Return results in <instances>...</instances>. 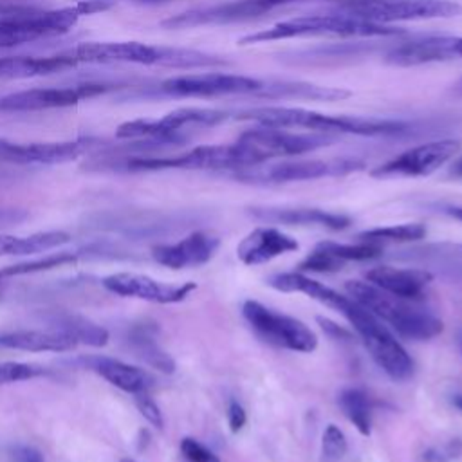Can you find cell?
Here are the masks:
<instances>
[{
	"label": "cell",
	"instance_id": "cell-35",
	"mask_svg": "<svg viewBox=\"0 0 462 462\" xmlns=\"http://www.w3.org/2000/svg\"><path fill=\"white\" fill-rule=\"evenodd\" d=\"M462 453V440L460 439H449L448 442L440 446L426 448L419 455V462H453Z\"/></svg>",
	"mask_w": 462,
	"mask_h": 462
},
{
	"label": "cell",
	"instance_id": "cell-39",
	"mask_svg": "<svg viewBox=\"0 0 462 462\" xmlns=\"http://www.w3.org/2000/svg\"><path fill=\"white\" fill-rule=\"evenodd\" d=\"M11 460L13 462H45L43 455L27 444H18L11 449Z\"/></svg>",
	"mask_w": 462,
	"mask_h": 462
},
{
	"label": "cell",
	"instance_id": "cell-6",
	"mask_svg": "<svg viewBox=\"0 0 462 462\" xmlns=\"http://www.w3.org/2000/svg\"><path fill=\"white\" fill-rule=\"evenodd\" d=\"M336 135L318 134V132H289L287 128L262 126L245 130L235 141L245 161L247 168L263 164L265 161L276 157H294L307 152H314L336 143Z\"/></svg>",
	"mask_w": 462,
	"mask_h": 462
},
{
	"label": "cell",
	"instance_id": "cell-4",
	"mask_svg": "<svg viewBox=\"0 0 462 462\" xmlns=\"http://www.w3.org/2000/svg\"><path fill=\"white\" fill-rule=\"evenodd\" d=\"M336 310H339L350 321L370 357L392 381L401 383L413 375L411 357L377 316L348 296H341Z\"/></svg>",
	"mask_w": 462,
	"mask_h": 462
},
{
	"label": "cell",
	"instance_id": "cell-41",
	"mask_svg": "<svg viewBox=\"0 0 462 462\" xmlns=\"http://www.w3.org/2000/svg\"><path fill=\"white\" fill-rule=\"evenodd\" d=\"M27 217V213L20 211V209H0V227L5 226H13L22 222Z\"/></svg>",
	"mask_w": 462,
	"mask_h": 462
},
{
	"label": "cell",
	"instance_id": "cell-2",
	"mask_svg": "<svg viewBox=\"0 0 462 462\" xmlns=\"http://www.w3.org/2000/svg\"><path fill=\"white\" fill-rule=\"evenodd\" d=\"M345 289L354 301L388 323L404 339L426 341L439 336L444 328L442 319L422 305L420 300L395 296L361 280L346 282Z\"/></svg>",
	"mask_w": 462,
	"mask_h": 462
},
{
	"label": "cell",
	"instance_id": "cell-48",
	"mask_svg": "<svg viewBox=\"0 0 462 462\" xmlns=\"http://www.w3.org/2000/svg\"><path fill=\"white\" fill-rule=\"evenodd\" d=\"M453 92H455V94H462V78H460V79L457 81V85L453 87Z\"/></svg>",
	"mask_w": 462,
	"mask_h": 462
},
{
	"label": "cell",
	"instance_id": "cell-33",
	"mask_svg": "<svg viewBox=\"0 0 462 462\" xmlns=\"http://www.w3.org/2000/svg\"><path fill=\"white\" fill-rule=\"evenodd\" d=\"M45 374H47V370L38 366V365L18 363V361L0 363V384L29 381V379H36V377L45 375Z\"/></svg>",
	"mask_w": 462,
	"mask_h": 462
},
{
	"label": "cell",
	"instance_id": "cell-12",
	"mask_svg": "<svg viewBox=\"0 0 462 462\" xmlns=\"http://www.w3.org/2000/svg\"><path fill=\"white\" fill-rule=\"evenodd\" d=\"M363 168L357 159H294L282 161L269 166H251L236 170V179L249 182H292V180H312L321 177L345 175Z\"/></svg>",
	"mask_w": 462,
	"mask_h": 462
},
{
	"label": "cell",
	"instance_id": "cell-37",
	"mask_svg": "<svg viewBox=\"0 0 462 462\" xmlns=\"http://www.w3.org/2000/svg\"><path fill=\"white\" fill-rule=\"evenodd\" d=\"M134 402L137 406V410L141 411V415L155 428H162L164 426V419H162V413L157 406V402L148 395V392H141V393H135L134 395Z\"/></svg>",
	"mask_w": 462,
	"mask_h": 462
},
{
	"label": "cell",
	"instance_id": "cell-32",
	"mask_svg": "<svg viewBox=\"0 0 462 462\" xmlns=\"http://www.w3.org/2000/svg\"><path fill=\"white\" fill-rule=\"evenodd\" d=\"M346 449L348 444L345 433L336 424H328L321 439V455L325 462H339L346 455Z\"/></svg>",
	"mask_w": 462,
	"mask_h": 462
},
{
	"label": "cell",
	"instance_id": "cell-13",
	"mask_svg": "<svg viewBox=\"0 0 462 462\" xmlns=\"http://www.w3.org/2000/svg\"><path fill=\"white\" fill-rule=\"evenodd\" d=\"M460 152V143L457 139H439L430 141L402 153L392 157L390 161L379 164L370 171L377 179L392 177H426L444 166Z\"/></svg>",
	"mask_w": 462,
	"mask_h": 462
},
{
	"label": "cell",
	"instance_id": "cell-10",
	"mask_svg": "<svg viewBox=\"0 0 462 462\" xmlns=\"http://www.w3.org/2000/svg\"><path fill=\"white\" fill-rule=\"evenodd\" d=\"M125 170L153 171V170H242L247 168L245 157L236 143L208 144L188 150L173 157H130Z\"/></svg>",
	"mask_w": 462,
	"mask_h": 462
},
{
	"label": "cell",
	"instance_id": "cell-15",
	"mask_svg": "<svg viewBox=\"0 0 462 462\" xmlns=\"http://www.w3.org/2000/svg\"><path fill=\"white\" fill-rule=\"evenodd\" d=\"M271 11V5L265 0H233L209 7L189 9L179 14H173L161 22L164 29H189L200 25H218L229 22L249 20Z\"/></svg>",
	"mask_w": 462,
	"mask_h": 462
},
{
	"label": "cell",
	"instance_id": "cell-23",
	"mask_svg": "<svg viewBox=\"0 0 462 462\" xmlns=\"http://www.w3.org/2000/svg\"><path fill=\"white\" fill-rule=\"evenodd\" d=\"M251 213L260 220L298 226H321L332 231L345 229L350 224L346 215L330 213L318 208H254Z\"/></svg>",
	"mask_w": 462,
	"mask_h": 462
},
{
	"label": "cell",
	"instance_id": "cell-52",
	"mask_svg": "<svg viewBox=\"0 0 462 462\" xmlns=\"http://www.w3.org/2000/svg\"><path fill=\"white\" fill-rule=\"evenodd\" d=\"M103 2H112V0H103Z\"/></svg>",
	"mask_w": 462,
	"mask_h": 462
},
{
	"label": "cell",
	"instance_id": "cell-42",
	"mask_svg": "<svg viewBox=\"0 0 462 462\" xmlns=\"http://www.w3.org/2000/svg\"><path fill=\"white\" fill-rule=\"evenodd\" d=\"M20 11H25L23 7H16V5H9L4 0H0V14H16Z\"/></svg>",
	"mask_w": 462,
	"mask_h": 462
},
{
	"label": "cell",
	"instance_id": "cell-21",
	"mask_svg": "<svg viewBox=\"0 0 462 462\" xmlns=\"http://www.w3.org/2000/svg\"><path fill=\"white\" fill-rule=\"evenodd\" d=\"M433 280V274L426 269H399L392 265H377L366 271V282L392 292L395 296L422 300L424 289Z\"/></svg>",
	"mask_w": 462,
	"mask_h": 462
},
{
	"label": "cell",
	"instance_id": "cell-27",
	"mask_svg": "<svg viewBox=\"0 0 462 462\" xmlns=\"http://www.w3.org/2000/svg\"><path fill=\"white\" fill-rule=\"evenodd\" d=\"M128 346L134 352L135 357L144 361L148 366L164 372V374H173L175 372V361L168 352L161 348L157 343L155 336L152 334L150 327H135L128 334Z\"/></svg>",
	"mask_w": 462,
	"mask_h": 462
},
{
	"label": "cell",
	"instance_id": "cell-14",
	"mask_svg": "<svg viewBox=\"0 0 462 462\" xmlns=\"http://www.w3.org/2000/svg\"><path fill=\"white\" fill-rule=\"evenodd\" d=\"M106 87L99 83H85L65 88H31L0 97V112H34L49 108H65L81 99L94 97L105 92Z\"/></svg>",
	"mask_w": 462,
	"mask_h": 462
},
{
	"label": "cell",
	"instance_id": "cell-19",
	"mask_svg": "<svg viewBox=\"0 0 462 462\" xmlns=\"http://www.w3.org/2000/svg\"><path fill=\"white\" fill-rule=\"evenodd\" d=\"M453 42L455 36L451 34L422 36L410 42H401L386 52L384 61L395 67H417L426 63L451 61L457 60Z\"/></svg>",
	"mask_w": 462,
	"mask_h": 462
},
{
	"label": "cell",
	"instance_id": "cell-29",
	"mask_svg": "<svg viewBox=\"0 0 462 462\" xmlns=\"http://www.w3.org/2000/svg\"><path fill=\"white\" fill-rule=\"evenodd\" d=\"M78 258H79V253H74V251L51 253V254H45L42 258H34V260H29V262H20V263L2 267L0 269V280L5 282L7 278H14V276H22V274L51 271V269H56V267L74 263Z\"/></svg>",
	"mask_w": 462,
	"mask_h": 462
},
{
	"label": "cell",
	"instance_id": "cell-3",
	"mask_svg": "<svg viewBox=\"0 0 462 462\" xmlns=\"http://www.w3.org/2000/svg\"><path fill=\"white\" fill-rule=\"evenodd\" d=\"M404 34V29L395 25L374 23L361 20L348 13L337 11L328 14H303L282 20L267 29L249 32L238 40L240 45L267 43L291 38H314V36H337V38H372V36H395Z\"/></svg>",
	"mask_w": 462,
	"mask_h": 462
},
{
	"label": "cell",
	"instance_id": "cell-36",
	"mask_svg": "<svg viewBox=\"0 0 462 462\" xmlns=\"http://www.w3.org/2000/svg\"><path fill=\"white\" fill-rule=\"evenodd\" d=\"M180 451L189 462H220V458L211 449L191 437H184L180 440Z\"/></svg>",
	"mask_w": 462,
	"mask_h": 462
},
{
	"label": "cell",
	"instance_id": "cell-26",
	"mask_svg": "<svg viewBox=\"0 0 462 462\" xmlns=\"http://www.w3.org/2000/svg\"><path fill=\"white\" fill-rule=\"evenodd\" d=\"M0 346L25 352H67L76 346V341L54 330H11L0 334Z\"/></svg>",
	"mask_w": 462,
	"mask_h": 462
},
{
	"label": "cell",
	"instance_id": "cell-9",
	"mask_svg": "<svg viewBox=\"0 0 462 462\" xmlns=\"http://www.w3.org/2000/svg\"><path fill=\"white\" fill-rule=\"evenodd\" d=\"M242 316L263 341L292 352H312L318 346L316 334L300 319L276 312L260 301L247 300Z\"/></svg>",
	"mask_w": 462,
	"mask_h": 462
},
{
	"label": "cell",
	"instance_id": "cell-31",
	"mask_svg": "<svg viewBox=\"0 0 462 462\" xmlns=\"http://www.w3.org/2000/svg\"><path fill=\"white\" fill-rule=\"evenodd\" d=\"M319 247H323L325 251L332 253L334 256H337L343 262L348 260H372L383 254V247L379 244L374 242H359V244H337L332 240H325L318 244Z\"/></svg>",
	"mask_w": 462,
	"mask_h": 462
},
{
	"label": "cell",
	"instance_id": "cell-30",
	"mask_svg": "<svg viewBox=\"0 0 462 462\" xmlns=\"http://www.w3.org/2000/svg\"><path fill=\"white\" fill-rule=\"evenodd\" d=\"M426 235V227L419 222L410 224H399V226H386V227H374L366 229L357 235L359 242H413L420 240Z\"/></svg>",
	"mask_w": 462,
	"mask_h": 462
},
{
	"label": "cell",
	"instance_id": "cell-24",
	"mask_svg": "<svg viewBox=\"0 0 462 462\" xmlns=\"http://www.w3.org/2000/svg\"><path fill=\"white\" fill-rule=\"evenodd\" d=\"M51 330L61 332L76 341V345L87 346H105L108 343V330L92 319L67 310H52L43 318Z\"/></svg>",
	"mask_w": 462,
	"mask_h": 462
},
{
	"label": "cell",
	"instance_id": "cell-43",
	"mask_svg": "<svg viewBox=\"0 0 462 462\" xmlns=\"http://www.w3.org/2000/svg\"><path fill=\"white\" fill-rule=\"evenodd\" d=\"M446 213L451 215L453 218L460 220L462 222V206H451V208H446Z\"/></svg>",
	"mask_w": 462,
	"mask_h": 462
},
{
	"label": "cell",
	"instance_id": "cell-16",
	"mask_svg": "<svg viewBox=\"0 0 462 462\" xmlns=\"http://www.w3.org/2000/svg\"><path fill=\"white\" fill-rule=\"evenodd\" d=\"M103 287L117 296L137 298L153 303H179L197 289L193 282L182 285H170L137 273L110 274L103 278Z\"/></svg>",
	"mask_w": 462,
	"mask_h": 462
},
{
	"label": "cell",
	"instance_id": "cell-40",
	"mask_svg": "<svg viewBox=\"0 0 462 462\" xmlns=\"http://www.w3.org/2000/svg\"><path fill=\"white\" fill-rule=\"evenodd\" d=\"M318 323L321 325V328H323L325 332H328V334H330V336H334V337H341V339H350V337H352L348 330L341 328L339 325H336V323H334V321H330L328 318L318 316Z\"/></svg>",
	"mask_w": 462,
	"mask_h": 462
},
{
	"label": "cell",
	"instance_id": "cell-17",
	"mask_svg": "<svg viewBox=\"0 0 462 462\" xmlns=\"http://www.w3.org/2000/svg\"><path fill=\"white\" fill-rule=\"evenodd\" d=\"M90 148L88 139L60 143H13L0 137V161L14 164H63Z\"/></svg>",
	"mask_w": 462,
	"mask_h": 462
},
{
	"label": "cell",
	"instance_id": "cell-51",
	"mask_svg": "<svg viewBox=\"0 0 462 462\" xmlns=\"http://www.w3.org/2000/svg\"><path fill=\"white\" fill-rule=\"evenodd\" d=\"M2 292H4V280H0V296H2Z\"/></svg>",
	"mask_w": 462,
	"mask_h": 462
},
{
	"label": "cell",
	"instance_id": "cell-20",
	"mask_svg": "<svg viewBox=\"0 0 462 462\" xmlns=\"http://www.w3.org/2000/svg\"><path fill=\"white\" fill-rule=\"evenodd\" d=\"M300 244L276 227H256L236 245V256L245 265H260L285 253L296 251Z\"/></svg>",
	"mask_w": 462,
	"mask_h": 462
},
{
	"label": "cell",
	"instance_id": "cell-22",
	"mask_svg": "<svg viewBox=\"0 0 462 462\" xmlns=\"http://www.w3.org/2000/svg\"><path fill=\"white\" fill-rule=\"evenodd\" d=\"M87 368L101 375L105 381L114 384L116 388L126 392V393H141L148 392L153 384V377L144 372L143 368L132 366L125 361L114 359V357H105V356H90V357H81L79 359Z\"/></svg>",
	"mask_w": 462,
	"mask_h": 462
},
{
	"label": "cell",
	"instance_id": "cell-18",
	"mask_svg": "<svg viewBox=\"0 0 462 462\" xmlns=\"http://www.w3.org/2000/svg\"><path fill=\"white\" fill-rule=\"evenodd\" d=\"M220 245V238L209 231H195L175 244L155 245L152 256L170 269L197 267L209 262Z\"/></svg>",
	"mask_w": 462,
	"mask_h": 462
},
{
	"label": "cell",
	"instance_id": "cell-49",
	"mask_svg": "<svg viewBox=\"0 0 462 462\" xmlns=\"http://www.w3.org/2000/svg\"><path fill=\"white\" fill-rule=\"evenodd\" d=\"M137 2H143V4H161V2H168V0H137Z\"/></svg>",
	"mask_w": 462,
	"mask_h": 462
},
{
	"label": "cell",
	"instance_id": "cell-50",
	"mask_svg": "<svg viewBox=\"0 0 462 462\" xmlns=\"http://www.w3.org/2000/svg\"><path fill=\"white\" fill-rule=\"evenodd\" d=\"M119 462H135V460H134V458H128V457H125V458H121Z\"/></svg>",
	"mask_w": 462,
	"mask_h": 462
},
{
	"label": "cell",
	"instance_id": "cell-45",
	"mask_svg": "<svg viewBox=\"0 0 462 462\" xmlns=\"http://www.w3.org/2000/svg\"><path fill=\"white\" fill-rule=\"evenodd\" d=\"M451 402H453L455 408H458V410L462 411V393H455L453 399H451Z\"/></svg>",
	"mask_w": 462,
	"mask_h": 462
},
{
	"label": "cell",
	"instance_id": "cell-47",
	"mask_svg": "<svg viewBox=\"0 0 462 462\" xmlns=\"http://www.w3.org/2000/svg\"><path fill=\"white\" fill-rule=\"evenodd\" d=\"M457 345H458V350L462 354V327L457 330Z\"/></svg>",
	"mask_w": 462,
	"mask_h": 462
},
{
	"label": "cell",
	"instance_id": "cell-28",
	"mask_svg": "<svg viewBox=\"0 0 462 462\" xmlns=\"http://www.w3.org/2000/svg\"><path fill=\"white\" fill-rule=\"evenodd\" d=\"M337 404L345 417L356 426V430L368 437L372 431L370 397L361 388H345L337 397Z\"/></svg>",
	"mask_w": 462,
	"mask_h": 462
},
{
	"label": "cell",
	"instance_id": "cell-25",
	"mask_svg": "<svg viewBox=\"0 0 462 462\" xmlns=\"http://www.w3.org/2000/svg\"><path fill=\"white\" fill-rule=\"evenodd\" d=\"M74 56H7L0 58V79H23L47 76L74 67Z\"/></svg>",
	"mask_w": 462,
	"mask_h": 462
},
{
	"label": "cell",
	"instance_id": "cell-34",
	"mask_svg": "<svg viewBox=\"0 0 462 462\" xmlns=\"http://www.w3.org/2000/svg\"><path fill=\"white\" fill-rule=\"evenodd\" d=\"M343 260L316 245L312 253H309L298 265L300 271H314V273H334L343 267Z\"/></svg>",
	"mask_w": 462,
	"mask_h": 462
},
{
	"label": "cell",
	"instance_id": "cell-8",
	"mask_svg": "<svg viewBox=\"0 0 462 462\" xmlns=\"http://www.w3.org/2000/svg\"><path fill=\"white\" fill-rule=\"evenodd\" d=\"M343 13L374 23L393 25L397 22L455 18L462 14L457 0H346Z\"/></svg>",
	"mask_w": 462,
	"mask_h": 462
},
{
	"label": "cell",
	"instance_id": "cell-7",
	"mask_svg": "<svg viewBox=\"0 0 462 462\" xmlns=\"http://www.w3.org/2000/svg\"><path fill=\"white\" fill-rule=\"evenodd\" d=\"M231 119V110L184 106L161 119H134L117 126L119 139H148L155 143H182L191 128H211Z\"/></svg>",
	"mask_w": 462,
	"mask_h": 462
},
{
	"label": "cell",
	"instance_id": "cell-5",
	"mask_svg": "<svg viewBox=\"0 0 462 462\" xmlns=\"http://www.w3.org/2000/svg\"><path fill=\"white\" fill-rule=\"evenodd\" d=\"M70 56L87 63H137L170 69H191L195 63L193 49L148 45L141 42H85Z\"/></svg>",
	"mask_w": 462,
	"mask_h": 462
},
{
	"label": "cell",
	"instance_id": "cell-44",
	"mask_svg": "<svg viewBox=\"0 0 462 462\" xmlns=\"http://www.w3.org/2000/svg\"><path fill=\"white\" fill-rule=\"evenodd\" d=\"M453 51H455V56L457 60L462 58V36H455V42H453Z\"/></svg>",
	"mask_w": 462,
	"mask_h": 462
},
{
	"label": "cell",
	"instance_id": "cell-38",
	"mask_svg": "<svg viewBox=\"0 0 462 462\" xmlns=\"http://www.w3.org/2000/svg\"><path fill=\"white\" fill-rule=\"evenodd\" d=\"M245 420H247V415H245L244 406H242L238 401L231 399V401H229V406H227V422H229V430H231L233 433H238V431L244 428Z\"/></svg>",
	"mask_w": 462,
	"mask_h": 462
},
{
	"label": "cell",
	"instance_id": "cell-1",
	"mask_svg": "<svg viewBox=\"0 0 462 462\" xmlns=\"http://www.w3.org/2000/svg\"><path fill=\"white\" fill-rule=\"evenodd\" d=\"M235 121H253L262 126L276 128H305L309 132L328 135H361V137H395L408 132L410 125L402 119L361 117V116H332L301 106H253L231 110Z\"/></svg>",
	"mask_w": 462,
	"mask_h": 462
},
{
	"label": "cell",
	"instance_id": "cell-11",
	"mask_svg": "<svg viewBox=\"0 0 462 462\" xmlns=\"http://www.w3.org/2000/svg\"><path fill=\"white\" fill-rule=\"evenodd\" d=\"M81 16L78 5L52 11L25 9L0 18V47H16L70 31Z\"/></svg>",
	"mask_w": 462,
	"mask_h": 462
},
{
	"label": "cell",
	"instance_id": "cell-46",
	"mask_svg": "<svg viewBox=\"0 0 462 462\" xmlns=\"http://www.w3.org/2000/svg\"><path fill=\"white\" fill-rule=\"evenodd\" d=\"M291 2H298V0H267V4L274 9L278 5H283V4H291Z\"/></svg>",
	"mask_w": 462,
	"mask_h": 462
}]
</instances>
